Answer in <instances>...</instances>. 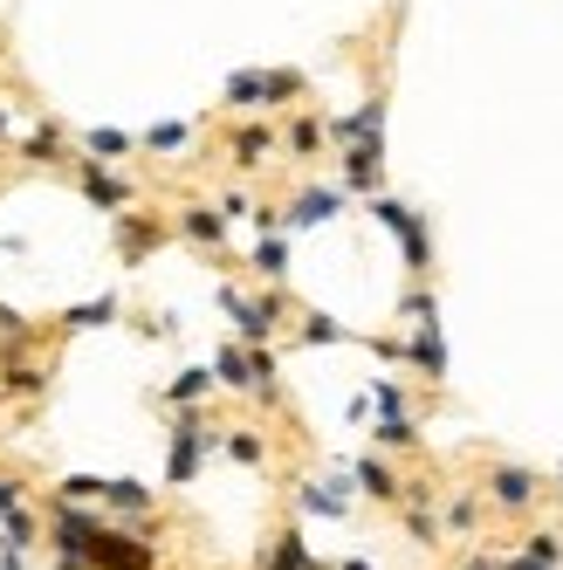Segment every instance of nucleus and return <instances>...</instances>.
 Instances as JSON below:
<instances>
[{
    "label": "nucleus",
    "instance_id": "obj_6",
    "mask_svg": "<svg viewBox=\"0 0 563 570\" xmlns=\"http://www.w3.org/2000/svg\"><path fill=\"white\" fill-rule=\"evenodd\" d=\"M481 502L502 509V515H530L543 502V474L522 468V461H495L488 474H481Z\"/></svg>",
    "mask_w": 563,
    "mask_h": 570
},
{
    "label": "nucleus",
    "instance_id": "obj_19",
    "mask_svg": "<svg viewBox=\"0 0 563 570\" xmlns=\"http://www.w3.org/2000/svg\"><path fill=\"white\" fill-rule=\"evenodd\" d=\"M324 131H330V145H365V138H385V97L357 104L350 117H324Z\"/></svg>",
    "mask_w": 563,
    "mask_h": 570
},
{
    "label": "nucleus",
    "instance_id": "obj_5",
    "mask_svg": "<svg viewBox=\"0 0 563 570\" xmlns=\"http://www.w3.org/2000/svg\"><path fill=\"white\" fill-rule=\"evenodd\" d=\"M365 207H372V220H385V227L398 234V248H406L413 282H426V275H433V234H426V214H413L406 199H392V193H372Z\"/></svg>",
    "mask_w": 563,
    "mask_h": 570
},
{
    "label": "nucleus",
    "instance_id": "obj_44",
    "mask_svg": "<svg viewBox=\"0 0 563 570\" xmlns=\"http://www.w3.org/2000/svg\"><path fill=\"white\" fill-rule=\"evenodd\" d=\"M330 570H372V557H344V563H330Z\"/></svg>",
    "mask_w": 563,
    "mask_h": 570
},
{
    "label": "nucleus",
    "instance_id": "obj_11",
    "mask_svg": "<svg viewBox=\"0 0 563 570\" xmlns=\"http://www.w3.org/2000/svg\"><path fill=\"white\" fill-rule=\"evenodd\" d=\"M275 151H282V131L268 125V117H240V125L227 131V166H234L240 179H248V173H261Z\"/></svg>",
    "mask_w": 563,
    "mask_h": 570
},
{
    "label": "nucleus",
    "instance_id": "obj_13",
    "mask_svg": "<svg viewBox=\"0 0 563 570\" xmlns=\"http://www.w3.org/2000/svg\"><path fill=\"white\" fill-rule=\"evenodd\" d=\"M406 364H413L426 385H447V337H439V309H433V316H413V331H406Z\"/></svg>",
    "mask_w": 563,
    "mask_h": 570
},
{
    "label": "nucleus",
    "instance_id": "obj_14",
    "mask_svg": "<svg viewBox=\"0 0 563 570\" xmlns=\"http://www.w3.org/2000/svg\"><path fill=\"white\" fill-rule=\"evenodd\" d=\"M97 509H103L110 522H151V515H158V495H151L138 474H110L103 495H97Z\"/></svg>",
    "mask_w": 563,
    "mask_h": 570
},
{
    "label": "nucleus",
    "instance_id": "obj_24",
    "mask_svg": "<svg viewBox=\"0 0 563 570\" xmlns=\"http://www.w3.org/2000/svg\"><path fill=\"white\" fill-rule=\"evenodd\" d=\"M248 275H255V282H275V289H282V282H289V234H261L255 255H248Z\"/></svg>",
    "mask_w": 563,
    "mask_h": 570
},
{
    "label": "nucleus",
    "instance_id": "obj_36",
    "mask_svg": "<svg viewBox=\"0 0 563 570\" xmlns=\"http://www.w3.org/2000/svg\"><path fill=\"white\" fill-rule=\"evenodd\" d=\"M372 413H378V420H398V413H406V385H398V379H378V385H372Z\"/></svg>",
    "mask_w": 563,
    "mask_h": 570
},
{
    "label": "nucleus",
    "instance_id": "obj_38",
    "mask_svg": "<svg viewBox=\"0 0 563 570\" xmlns=\"http://www.w3.org/2000/svg\"><path fill=\"white\" fill-rule=\"evenodd\" d=\"M365 351L385 357V364H406V337H365Z\"/></svg>",
    "mask_w": 563,
    "mask_h": 570
},
{
    "label": "nucleus",
    "instance_id": "obj_26",
    "mask_svg": "<svg viewBox=\"0 0 563 570\" xmlns=\"http://www.w3.org/2000/svg\"><path fill=\"white\" fill-rule=\"evenodd\" d=\"M76 151H83V158H103V166H117V158H131V151H138V138H131V131H110V125H90L83 138H76Z\"/></svg>",
    "mask_w": 563,
    "mask_h": 570
},
{
    "label": "nucleus",
    "instance_id": "obj_15",
    "mask_svg": "<svg viewBox=\"0 0 563 570\" xmlns=\"http://www.w3.org/2000/svg\"><path fill=\"white\" fill-rule=\"evenodd\" d=\"M350 488L365 502H378V509H398V495H406V474H398L385 454H357L350 461Z\"/></svg>",
    "mask_w": 563,
    "mask_h": 570
},
{
    "label": "nucleus",
    "instance_id": "obj_9",
    "mask_svg": "<svg viewBox=\"0 0 563 570\" xmlns=\"http://www.w3.org/2000/svg\"><path fill=\"white\" fill-rule=\"evenodd\" d=\"M49 385H56V364L49 357H34V351L0 357V405H42Z\"/></svg>",
    "mask_w": 563,
    "mask_h": 570
},
{
    "label": "nucleus",
    "instance_id": "obj_1",
    "mask_svg": "<svg viewBox=\"0 0 563 570\" xmlns=\"http://www.w3.org/2000/svg\"><path fill=\"white\" fill-rule=\"evenodd\" d=\"M214 303L227 309V323H234V337H240V344H275V337L296 323V303L282 296L275 282H261V289H240V282H220V289H214Z\"/></svg>",
    "mask_w": 563,
    "mask_h": 570
},
{
    "label": "nucleus",
    "instance_id": "obj_2",
    "mask_svg": "<svg viewBox=\"0 0 563 570\" xmlns=\"http://www.w3.org/2000/svg\"><path fill=\"white\" fill-rule=\"evenodd\" d=\"M220 446V426L207 405H192V413H172V433H166V488H186L199 468H207V454Z\"/></svg>",
    "mask_w": 563,
    "mask_h": 570
},
{
    "label": "nucleus",
    "instance_id": "obj_25",
    "mask_svg": "<svg viewBox=\"0 0 563 570\" xmlns=\"http://www.w3.org/2000/svg\"><path fill=\"white\" fill-rule=\"evenodd\" d=\"M220 104H227V110H240V117L268 110V83H261V69H234V76H227V90H220Z\"/></svg>",
    "mask_w": 563,
    "mask_h": 570
},
{
    "label": "nucleus",
    "instance_id": "obj_21",
    "mask_svg": "<svg viewBox=\"0 0 563 570\" xmlns=\"http://www.w3.org/2000/svg\"><path fill=\"white\" fill-rule=\"evenodd\" d=\"M324 138H330V131H324V110H296L289 125H282V151H289L296 166H309V158L324 151Z\"/></svg>",
    "mask_w": 563,
    "mask_h": 570
},
{
    "label": "nucleus",
    "instance_id": "obj_30",
    "mask_svg": "<svg viewBox=\"0 0 563 570\" xmlns=\"http://www.w3.org/2000/svg\"><path fill=\"white\" fill-rule=\"evenodd\" d=\"M261 83H268V110H289V104H303L309 76H303L296 62H282V69H261Z\"/></svg>",
    "mask_w": 563,
    "mask_h": 570
},
{
    "label": "nucleus",
    "instance_id": "obj_4",
    "mask_svg": "<svg viewBox=\"0 0 563 570\" xmlns=\"http://www.w3.org/2000/svg\"><path fill=\"white\" fill-rule=\"evenodd\" d=\"M172 240V220L158 214V207H125V214H110V248H117V268H145L158 248Z\"/></svg>",
    "mask_w": 563,
    "mask_h": 570
},
{
    "label": "nucleus",
    "instance_id": "obj_3",
    "mask_svg": "<svg viewBox=\"0 0 563 570\" xmlns=\"http://www.w3.org/2000/svg\"><path fill=\"white\" fill-rule=\"evenodd\" d=\"M76 557L97 563V570H158V550H151L145 529L138 522H110V515L90 529V543L76 550Z\"/></svg>",
    "mask_w": 563,
    "mask_h": 570
},
{
    "label": "nucleus",
    "instance_id": "obj_7",
    "mask_svg": "<svg viewBox=\"0 0 563 570\" xmlns=\"http://www.w3.org/2000/svg\"><path fill=\"white\" fill-rule=\"evenodd\" d=\"M69 179H76V193H83L97 214H125V207H138V186L117 173V166H103V158H69Z\"/></svg>",
    "mask_w": 563,
    "mask_h": 570
},
{
    "label": "nucleus",
    "instance_id": "obj_12",
    "mask_svg": "<svg viewBox=\"0 0 563 570\" xmlns=\"http://www.w3.org/2000/svg\"><path fill=\"white\" fill-rule=\"evenodd\" d=\"M172 240H186V248H199V255H220L227 248V214L207 207V199H186V207L172 214Z\"/></svg>",
    "mask_w": 563,
    "mask_h": 570
},
{
    "label": "nucleus",
    "instance_id": "obj_23",
    "mask_svg": "<svg viewBox=\"0 0 563 570\" xmlns=\"http://www.w3.org/2000/svg\"><path fill=\"white\" fill-rule=\"evenodd\" d=\"M296 515H350V495L344 481H296Z\"/></svg>",
    "mask_w": 563,
    "mask_h": 570
},
{
    "label": "nucleus",
    "instance_id": "obj_28",
    "mask_svg": "<svg viewBox=\"0 0 563 570\" xmlns=\"http://www.w3.org/2000/svg\"><path fill=\"white\" fill-rule=\"evenodd\" d=\"M220 454L240 461V468H268V433L261 426H227L220 433Z\"/></svg>",
    "mask_w": 563,
    "mask_h": 570
},
{
    "label": "nucleus",
    "instance_id": "obj_16",
    "mask_svg": "<svg viewBox=\"0 0 563 570\" xmlns=\"http://www.w3.org/2000/svg\"><path fill=\"white\" fill-rule=\"evenodd\" d=\"M255 570H330L324 557H316L309 550V537H303V529L296 522H282L275 529V537L261 543V557H255Z\"/></svg>",
    "mask_w": 563,
    "mask_h": 570
},
{
    "label": "nucleus",
    "instance_id": "obj_27",
    "mask_svg": "<svg viewBox=\"0 0 563 570\" xmlns=\"http://www.w3.org/2000/svg\"><path fill=\"white\" fill-rule=\"evenodd\" d=\"M214 385L248 399V344H240V337H227V344L214 351Z\"/></svg>",
    "mask_w": 563,
    "mask_h": 570
},
{
    "label": "nucleus",
    "instance_id": "obj_18",
    "mask_svg": "<svg viewBox=\"0 0 563 570\" xmlns=\"http://www.w3.org/2000/svg\"><path fill=\"white\" fill-rule=\"evenodd\" d=\"M220 385H214V364H186V372L158 392V405H166V413H192V405H207Z\"/></svg>",
    "mask_w": 563,
    "mask_h": 570
},
{
    "label": "nucleus",
    "instance_id": "obj_31",
    "mask_svg": "<svg viewBox=\"0 0 563 570\" xmlns=\"http://www.w3.org/2000/svg\"><path fill=\"white\" fill-rule=\"evenodd\" d=\"M413 446H419V420H406V413L372 426V454H413Z\"/></svg>",
    "mask_w": 563,
    "mask_h": 570
},
{
    "label": "nucleus",
    "instance_id": "obj_10",
    "mask_svg": "<svg viewBox=\"0 0 563 570\" xmlns=\"http://www.w3.org/2000/svg\"><path fill=\"white\" fill-rule=\"evenodd\" d=\"M344 214V186H296L289 199H282V234H309V227H324Z\"/></svg>",
    "mask_w": 563,
    "mask_h": 570
},
{
    "label": "nucleus",
    "instance_id": "obj_17",
    "mask_svg": "<svg viewBox=\"0 0 563 570\" xmlns=\"http://www.w3.org/2000/svg\"><path fill=\"white\" fill-rule=\"evenodd\" d=\"M344 193L372 199L385 193V138H365V145H344Z\"/></svg>",
    "mask_w": 563,
    "mask_h": 570
},
{
    "label": "nucleus",
    "instance_id": "obj_20",
    "mask_svg": "<svg viewBox=\"0 0 563 570\" xmlns=\"http://www.w3.org/2000/svg\"><path fill=\"white\" fill-rule=\"evenodd\" d=\"M488 502H481V488H454V495H439V537H474Z\"/></svg>",
    "mask_w": 563,
    "mask_h": 570
},
{
    "label": "nucleus",
    "instance_id": "obj_32",
    "mask_svg": "<svg viewBox=\"0 0 563 570\" xmlns=\"http://www.w3.org/2000/svg\"><path fill=\"white\" fill-rule=\"evenodd\" d=\"M296 337L303 344H350V331L337 316H324V309H296Z\"/></svg>",
    "mask_w": 563,
    "mask_h": 570
},
{
    "label": "nucleus",
    "instance_id": "obj_42",
    "mask_svg": "<svg viewBox=\"0 0 563 570\" xmlns=\"http://www.w3.org/2000/svg\"><path fill=\"white\" fill-rule=\"evenodd\" d=\"M8 138H14V110H8V104H0V145H8Z\"/></svg>",
    "mask_w": 563,
    "mask_h": 570
},
{
    "label": "nucleus",
    "instance_id": "obj_35",
    "mask_svg": "<svg viewBox=\"0 0 563 570\" xmlns=\"http://www.w3.org/2000/svg\"><path fill=\"white\" fill-rule=\"evenodd\" d=\"M186 138H192V125H186V117H172V125H151L138 145H145V151H158V158H172V151H186Z\"/></svg>",
    "mask_w": 563,
    "mask_h": 570
},
{
    "label": "nucleus",
    "instance_id": "obj_43",
    "mask_svg": "<svg viewBox=\"0 0 563 570\" xmlns=\"http://www.w3.org/2000/svg\"><path fill=\"white\" fill-rule=\"evenodd\" d=\"M56 570H97V563H83V557H62V550H56Z\"/></svg>",
    "mask_w": 563,
    "mask_h": 570
},
{
    "label": "nucleus",
    "instance_id": "obj_40",
    "mask_svg": "<svg viewBox=\"0 0 563 570\" xmlns=\"http://www.w3.org/2000/svg\"><path fill=\"white\" fill-rule=\"evenodd\" d=\"M0 570H28V550H14V543H0Z\"/></svg>",
    "mask_w": 563,
    "mask_h": 570
},
{
    "label": "nucleus",
    "instance_id": "obj_8",
    "mask_svg": "<svg viewBox=\"0 0 563 570\" xmlns=\"http://www.w3.org/2000/svg\"><path fill=\"white\" fill-rule=\"evenodd\" d=\"M8 145H14V158H21V166H34V173L69 166V158H76V138H69V125H62V117H49V110H34V125H28L21 138H8Z\"/></svg>",
    "mask_w": 563,
    "mask_h": 570
},
{
    "label": "nucleus",
    "instance_id": "obj_34",
    "mask_svg": "<svg viewBox=\"0 0 563 570\" xmlns=\"http://www.w3.org/2000/svg\"><path fill=\"white\" fill-rule=\"evenodd\" d=\"M515 557H530L543 570H563V537H556V529H530V537L515 543Z\"/></svg>",
    "mask_w": 563,
    "mask_h": 570
},
{
    "label": "nucleus",
    "instance_id": "obj_39",
    "mask_svg": "<svg viewBox=\"0 0 563 570\" xmlns=\"http://www.w3.org/2000/svg\"><path fill=\"white\" fill-rule=\"evenodd\" d=\"M461 570H502V550H467Z\"/></svg>",
    "mask_w": 563,
    "mask_h": 570
},
{
    "label": "nucleus",
    "instance_id": "obj_22",
    "mask_svg": "<svg viewBox=\"0 0 563 570\" xmlns=\"http://www.w3.org/2000/svg\"><path fill=\"white\" fill-rule=\"evenodd\" d=\"M117 316H125V296H90V303H76V309H62L56 316V331L69 337V331H103V323H117Z\"/></svg>",
    "mask_w": 563,
    "mask_h": 570
},
{
    "label": "nucleus",
    "instance_id": "obj_37",
    "mask_svg": "<svg viewBox=\"0 0 563 570\" xmlns=\"http://www.w3.org/2000/svg\"><path fill=\"white\" fill-rule=\"evenodd\" d=\"M214 207H220L227 220H248V214H255V199H248V193H240V186H227V193L214 199Z\"/></svg>",
    "mask_w": 563,
    "mask_h": 570
},
{
    "label": "nucleus",
    "instance_id": "obj_41",
    "mask_svg": "<svg viewBox=\"0 0 563 570\" xmlns=\"http://www.w3.org/2000/svg\"><path fill=\"white\" fill-rule=\"evenodd\" d=\"M502 570H543V563H530V557H515V550H502Z\"/></svg>",
    "mask_w": 563,
    "mask_h": 570
},
{
    "label": "nucleus",
    "instance_id": "obj_29",
    "mask_svg": "<svg viewBox=\"0 0 563 570\" xmlns=\"http://www.w3.org/2000/svg\"><path fill=\"white\" fill-rule=\"evenodd\" d=\"M0 543H14V550H34V543H42V509H34V502L8 509V515H0Z\"/></svg>",
    "mask_w": 563,
    "mask_h": 570
},
{
    "label": "nucleus",
    "instance_id": "obj_33",
    "mask_svg": "<svg viewBox=\"0 0 563 570\" xmlns=\"http://www.w3.org/2000/svg\"><path fill=\"white\" fill-rule=\"evenodd\" d=\"M398 522L419 550H439V509H419V502H398Z\"/></svg>",
    "mask_w": 563,
    "mask_h": 570
}]
</instances>
